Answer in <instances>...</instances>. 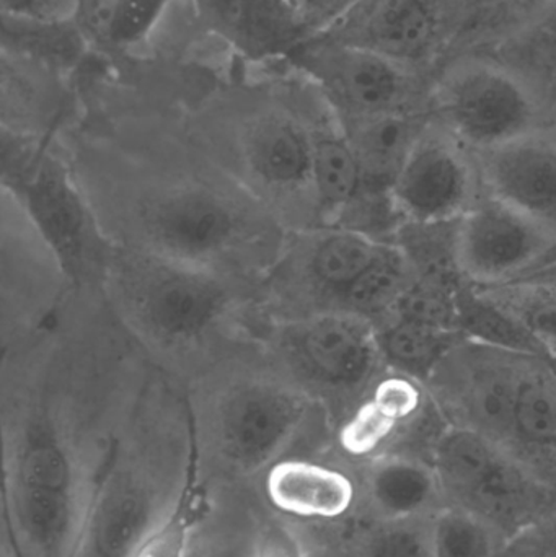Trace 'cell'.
I'll return each instance as SVG.
<instances>
[{
	"label": "cell",
	"instance_id": "obj_23",
	"mask_svg": "<svg viewBox=\"0 0 556 557\" xmlns=\"http://www.w3.org/2000/svg\"><path fill=\"white\" fill-rule=\"evenodd\" d=\"M307 120L312 133L313 170L323 224L336 225L365 195L361 166L345 131L325 101L323 110L307 114Z\"/></svg>",
	"mask_w": 556,
	"mask_h": 557
},
{
	"label": "cell",
	"instance_id": "obj_34",
	"mask_svg": "<svg viewBox=\"0 0 556 557\" xmlns=\"http://www.w3.org/2000/svg\"><path fill=\"white\" fill-rule=\"evenodd\" d=\"M254 557H306L302 543L287 527L271 523L261 530Z\"/></svg>",
	"mask_w": 556,
	"mask_h": 557
},
{
	"label": "cell",
	"instance_id": "obj_32",
	"mask_svg": "<svg viewBox=\"0 0 556 557\" xmlns=\"http://www.w3.org/2000/svg\"><path fill=\"white\" fill-rule=\"evenodd\" d=\"M78 0H0L3 18L29 23L74 22Z\"/></svg>",
	"mask_w": 556,
	"mask_h": 557
},
{
	"label": "cell",
	"instance_id": "obj_1",
	"mask_svg": "<svg viewBox=\"0 0 556 557\" xmlns=\"http://www.w3.org/2000/svg\"><path fill=\"white\" fill-rule=\"evenodd\" d=\"M156 369L100 305H65L3 347V513L16 557L77 555L98 481Z\"/></svg>",
	"mask_w": 556,
	"mask_h": 557
},
{
	"label": "cell",
	"instance_id": "obj_26",
	"mask_svg": "<svg viewBox=\"0 0 556 557\" xmlns=\"http://www.w3.org/2000/svg\"><path fill=\"white\" fill-rule=\"evenodd\" d=\"M472 288L515 323L539 352L556 359L555 282L512 278L502 284L472 285Z\"/></svg>",
	"mask_w": 556,
	"mask_h": 557
},
{
	"label": "cell",
	"instance_id": "obj_27",
	"mask_svg": "<svg viewBox=\"0 0 556 557\" xmlns=\"http://www.w3.org/2000/svg\"><path fill=\"white\" fill-rule=\"evenodd\" d=\"M385 362L392 372L423 383L444 354L462 339L460 331L441 330L392 317L378 324Z\"/></svg>",
	"mask_w": 556,
	"mask_h": 557
},
{
	"label": "cell",
	"instance_id": "obj_31",
	"mask_svg": "<svg viewBox=\"0 0 556 557\" xmlns=\"http://www.w3.org/2000/svg\"><path fill=\"white\" fill-rule=\"evenodd\" d=\"M369 557H434L430 530L407 525L405 520H394L392 525L375 533L369 545Z\"/></svg>",
	"mask_w": 556,
	"mask_h": 557
},
{
	"label": "cell",
	"instance_id": "obj_16",
	"mask_svg": "<svg viewBox=\"0 0 556 557\" xmlns=\"http://www.w3.org/2000/svg\"><path fill=\"white\" fill-rule=\"evenodd\" d=\"M469 150L444 129L428 126L392 185L400 224H454L479 195Z\"/></svg>",
	"mask_w": 556,
	"mask_h": 557
},
{
	"label": "cell",
	"instance_id": "obj_7",
	"mask_svg": "<svg viewBox=\"0 0 556 557\" xmlns=\"http://www.w3.org/2000/svg\"><path fill=\"white\" fill-rule=\"evenodd\" d=\"M261 339L330 422L345 424L388 372L374 321L351 311L268 321Z\"/></svg>",
	"mask_w": 556,
	"mask_h": 557
},
{
	"label": "cell",
	"instance_id": "obj_2",
	"mask_svg": "<svg viewBox=\"0 0 556 557\" xmlns=\"http://www.w3.org/2000/svg\"><path fill=\"white\" fill-rule=\"evenodd\" d=\"M58 144L114 248L261 284L289 237L195 139L61 134Z\"/></svg>",
	"mask_w": 556,
	"mask_h": 557
},
{
	"label": "cell",
	"instance_id": "obj_30",
	"mask_svg": "<svg viewBox=\"0 0 556 557\" xmlns=\"http://www.w3.org/2000/svg\"><path fill=\"white\" fill-rule=\"evenodd\" d=\"M195 507L193 497H186L178 512L144 545L137 557H189Z\"/></svg>",
	"mask_w": 556,
	"mask_h": 557
},
{
	"label": "cell",
	"instance_id": "obj_4",
	"mask_svg": "<svg viewBox=\"0 0 556 557\" xmlns=\"http://www.w3.org/2000/svg\"><path fill=\"white\" fill-rule=\"evenodd\" d=\"M196 467L188 393L157 367L108 458L75 557H137L185 504Z\"/></svg>",
	"mask_w": 556,
	"mask_h": 557
},
{
	"label": "cell",
	"instance_id": "obj_3",
	"mask_svg": "<svg viewBox=\"0 0 556 557\" xmlns=\"http://www.w3.org/2000/svg\"><path fill=\"white\" fill-rule=\"evenodd\" d=\"M103 295L140 349L185 388L261 339L268 323L263 282L114 247Z\"/></svg>",
	"mask_w": 556,
	"mask_h": 557
},
{
	"label": "cell",
	"instance_id": "obj_18",
	"mask_svg": "<svg viewBox=\"0 0 556 557\" xmlns=\"http://www.w3.org/2000/svg\"><path fill=\"white\" fill-rule=\"evenodd\" d=\"M202 25L251 59L287 55L313 35L291 0H191Z\"/></svg>",
	"mask_w": 556,
	"mask_h": 557
},
{
	"label": "cell",
	"instance_id": "obj_14",
	"mask_svg": "<svg viewBox=\"0 0 556 557\" xmlns=\"http://www.w3.org/2000/svg\"><path fill=\"white\" fill-rule=\"evenodd\" d=\"M444 131L469 152L492 149L538 127V108L521 82L493 65L459 69L437 88Z\"/></svg>",
	"mask_w": 556,
	"mask_h": 557
},
{
	"label": "cell",
	"instance_id": "obj_12",
	"mask_svg": "<svg viewBox=\"0 0 556 557\" xmlns=\"http://www.w3.org/2000/svg\"><path fill=\"white\" fill-rule=\"evenodd\" d=\"M72 290L64 263L22 199L0 185V344L20 343L58 314Z\"/></svg>",
	"mask_w": 556,
	"mask_h": 557
},
{
	"label": "cell",
	"instance_id": "obj_25",
	"mask_svg": "<svg viewBox=\"0 0 556 557\" xmlns=\"http://www.w3.org/2000/svg\"><path fill=\"white\" fill-rule=\"evenodd\" d=\"M368 491L375 509L391 520L418 516L443 494L434 468L398 455L379 458L371 465Z\"/></svg>",
	"mask_w": 556,
	"mask_h": 557
},
{
	"label": "cell",
	"instance_id": "obj_33",
	"mask_svg": "<svg viewBox=\"0 0 556 557\" xmlns=\"http://www.w3.org/2000/svg\"><path fill=\"white\" fill-rule=\"evenodd\" d=\"M120 0H78L74 23L85 41L108 45Z\"/></svg>",
	"mask_w": 556,
	"mask_h": 557
},
{
	"label": "cell",
	"instance_id": "obj_5",
	"mask_svg": "<svg viewBox=\"0 0 556 557\" xmlns=\"http://www.w3.org/2000/svg\"><path fill=\"white\" fill-rule=\"evenodd\" d=\"M186 393L198 465L238 476L267 474L307 432L332 424L263 339L212 367Z\"/></svg>",
	"mask_w": 556,
	"mask_h": 557
},
{
	"label": "cell",
	"instance_id": "obj_28",
	"mask_svg": "<svg viewBox=\"0 0 556 557\" xmlns=\"http://www.w3.org/2000/svg\"><path fill=\"white\" fill-rule=\"evenodd\" d=\"M496 535L489 523L456 506L441 510L430 529L434 557H495Z\"/></svg>",
	"mask_w": 556,
	"mask_h": 557
},
{
	"label": "cell",
	"instance_id": "obj_35",
	"mask_svg": "<svg viewBox=\"0 0 556 557\" xmlns=\"http://www.w3.org/2000/svg\"><path fill=\"white\" fill-rule=\"evenodd\" d=\"M291 3L299 10L300 15L312 29L317 23H322L320 29L325 28L349 5L348 0H291Z\"/></svg>",
	"mask_w": 556,
	"mask_h": 557
},
{
	"label": "cell",
	"instance_id": "obj_22",
	"mask_svg": "<svg viewBox=\"0 0 556 557\" xmlns=\"http://www.w3.org/2000/svg\"><path fill=\"white\" fill-rule=\"evenodd\" d=\"M264 476L271 504L299 519H338L355 500V486L346 474L302 458H284Z\"/></svg>",
	"mask_w": 556,
	"mask_h": 557
},
{
	"label": "cell",
	"instance_id": "obj_9",
	"mask_svg": "<svg viewBox=\"0 0 556 557\" xmlns=\"http://www.w3.org/2000/svg\"><path fill=\"white\" fill-rule=\"evenodd\" d=\"M434 471L454 506L496 533H518L544 522L555 507L554 486L495 442L450 425L434 448Z\"/></svg>",
	"mask_w": 556,
	"mask_h": 557
},
{
	"label": "cell",
	"instance_id": "obj_20",
	"mask_svg": "<svg viewBox=\"0 0 556 557\" xmlns=\"http://www.w3.org/2000/svg\"><path fill=\"white\" fill-rule=\"evenodd\" d=\"M506 451L552 484L556 480V359L526 357Z\"/></svg>",
	"mask_w": 556,
	"mask_h": 557
},
{
	"label": "cell",
	"instance_id": "obj_15",
	"mask_svg": "<svg viewBox=\"0 0 556 557\" xmlns=\"http://www.w3.org/2000/svg\"><path fill=\"white\" fill-rule=\"evenodd\" d=\"M453 240L457 270L472 285L512 281L556 253L551 235L483 189L454 222Z\"/></svg>",
	"mask_w": 556,
	"mask_h": 557
},
{
	"label": "cell",
	"instance_id": "obj_10",
	"mask_svg": "<svg viewBox=\"0 0 556 557\" xmlns=\"http://www.w3.org/2000/svg\"><path fill=\"white\" fill-rule=\"evenodd\" d=\"M387 244L343 225L289 232L280 258L263 281L268 321L345 311L353 285Z\"/></svg>",
	"mask_w": 556,
	"mask_h": 557
},
{
	"label": "cell",
	"instance_id": "obj_19",
	"mask_svg": "<svg viewBox=\"0 0 556 557\" xmlns=\"http://www.w3.org/2000/svg\"><path fill=\"white\" fill-rule=\"evenodd\" d=\"M433 32V16L424 0H351L319 33L400 64L420 55Z\"/></svg>",
	"mask_w": 556,
	"mask_h": 557
},
{
	"label": "cell",
	"instance_id": "obj_11",
	"mask_svg": "<svg viewBox=\"0 0 556 557\" xmlns=\"http://www.w3.org/2000/svg\"><path fill=\"white\" fill-rule=\"evenodd\" d=\"M528 354L464 336L421 385L450 425L477 432L506 450Z\"/></svg>",
	"mask_w": 556,
	"mask_h": 557
},
{
	"label": "cell",
	"instance_id": "obj_21",
	"mask_svg": "<svg viewBox=\"0 0 556 557\" xmlns=\"http://www.w3.org/2000/svg\"><path fill=\"white\" fill-rule=\"evenodd\" d=\"M361 166L365 193L388 196L427 124L407 111L339 121Z\"/></svg>",
	"mask_w": 556,
	"mask_h": 557
},
{
	"label": "cell",
	"instance_id": "obj_37",
	"mask_svg": "<svg viewBox=\"0 0 556 557\" xmlns=\"http://www.w3.org/2000/svg\"><path fill=\"white\" fill-rule=\"evenodd\" d=\"M516 278H535V281L555 282L556 284V253Z\"/></svg>",
	"mask_w": 556,
	"mask_h": 557
},
{
	"label": "cell",
	"instance_id": "obj_24",
	"mask_svg": "<svg viewBox=\"0 0 556 557\" xmlns=\"http://www.w3.org/2000/svg\"><path fill=\"white\" fill-rule=\"evenodd\" d=\"M427 389L411 376L388 370L366 401L342 425L339 442L348 454L361 457L381 447L398 425L423 406Z\"/></svg>",
	"mask_w": 556,
	"mask_h": 557
},
{
	"label": "cell",
	"instance_id": "obj_13",
	"mask_svg": "<svg viewBox=\"0 0 556 557\" xmlns=\"http://www.w3.org/2000/svg\"><path fill=\"white\" fill-rule=\"evenodd\" d=\"M316 85L336 120L405 111L407 78L398 62L313 33L286 55Z\"/></svg>",
	"mask_w": 556,
	"mask_h": 557
},
{
	"label": "cell",
	"instance_id": "obj_17",
	"mask_svg": "<svg viewBox=\"0 0 556 557\" xmlns=\"http://www.w3.org/2000/svg\"><path fill=\"white\" fill-rule=\"evenodd\" d=\"M469 153L483 191L556 242V129L538 126L502 146Z\"/></svg>",
	"mask_w": 556,
	"mask_h": 557
},
{
	"label": "cell",
	"instance_id": "obj_29",
	"mask_svg": "<svg viewBox=\"0 0 556 557\" xmlns=\"http://www.w3.org/2000/svg\"><path fill=\"white\" fill-rule=\"evenodd\" d=\"M170 0H120L110 41L114 48H133L152 33Z\"/></svg>",
	"mask_w": 556,
	"mask_h": 557
},
{
	"label": "cell",
	"instance_id": "obj_8",
	"mask_svg": "<svg viewBox=\"0 0 556 557\" xmlns=\"http://www.w3.org/2000/svg\"><path fill=\"white\" fill-rule=\"evenodd\" d=\"M0 185L12 189L64 263L72 288L103 292L113 245L78 189L58 139L2 129Z\"/></svg>",
	"mask_w": 556,
	"mask_h": 557
},
{
	"label": "cell",
	"instance_id": "obj_6",
	"mask_svg": "<svg viewBox=\"0 0 556 557\" xmlns=\"http://www.w3.org/2000/svg\"><path fill=\"white\" fill-rule=\"evenodd\" d=\"M195 140L287 231L325 225L306 113L263 104L240 111Z\"/></svg>",
	"mask_w": 556,
	"mask_h": 557
},
{
	"label": "cell",
	"instance_id": "obj_36",
	"mask_svg": "<svg viewBox=\"0 0 556 557\" xmlns=\"http://www.w3.org/2000/svg\"><path fill=\"white\" fill-rule=\"evenodd\" d=\"M516 557H556V527L548 530L541 539L532 540Z\"/></svg>",
	"mask_w": 556,
	"mask_h": 557
}]
</instances>
